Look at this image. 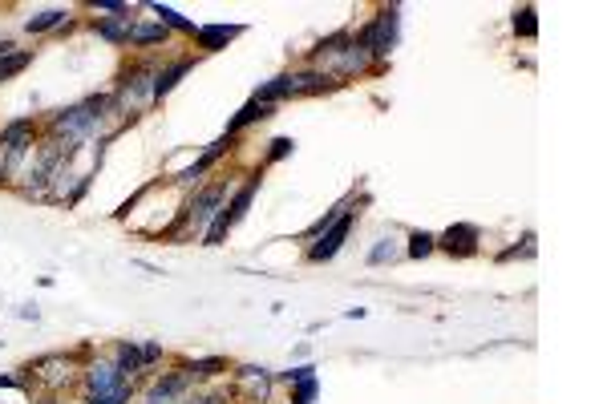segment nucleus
Returning <instances> with one entry per match:
<instances>
[{"mask_svg": "<svg viewBox=\"0 0 607 404\" xmlns=\"http://www.w3.org/2000/svg\"><path fill=\"white\" fill-rule=\"evenodd\" d=\"M514 32H522V37H534L539 32V24H534V8L531 4H522L514 13Z\"/></svg>", "mask_w": 607, "mask_h": 404, "instance_id": "25", "label": "nucleus"}, {"mask_svg": "<svg viewBox=\"0 0 607 404\" xmlns=\"http://www.w3.org/2000/svg\"><path fill=\"white\" fill-rule=\"evenodd\" d=\"M85 384H89V396H110V392H118V388H126L129 380L121 376L113 360H94L85 368Z\"/></svg>", "mask_w": 607, "mask_h": 404, "instance_id": "6", "label": "nucleus"}, {"mask_svg": "<svg viewBox=\"0 0 607 404\" xmlns=\"http://www.w3.org/2000/svg\"><path fill=\"white\" fill-rule=\"evenodd\" d=\"M288 89H291V97H312V93L340 89V81L324 69H299V73H288Z\"/></svg>", "mask_w": 607, "mask_h": 404, "instance_id": "7", "label": "nucleus"}, {"mask_svg": "<svg viewBox=\"0 0 607 404\" xmlns=\"http://www.w3.org/2000/svg\"><path fill=\"white\" fill-rule=\"evenodd\" d=\"M40 404H57V400H53V396H49V400H40Z\"/></svg>", "mask_w": 607, "mask_h": 404, "instance_id": "30", "label": "nucleus"}, {"mask_svg": "<svg viewBox=\"0 0 607 404\" xmlns=\"http://www.w3.org/2000/svg\"><path fill=\"white\" fill-rule=\"evenodd\" d=\"M29 61H32V53H29V48H13V53H4V57H0V81L16 77V73H21Z\"/></svg>", "mask_w": 607, "mask_h": 404, "instance_id": "22", "label": "nucleus"}, {"mask_svg": "<svg viewBox=\"0 0 607 404\" xmlns=\"http://www.w3.org/2000/svg\"><path fill=\"white\" fill-rule=\"evenodd\" d=\"M223 194H227V182H215V186H207V190H194V198L186 202V210L178 215V223L170 226L166 234H178L183 226H194V231L210 226V218H215V210H219V202H223Z\"/></svg>", "mask_w": 607, "mask_h": 404, "instance_id": "3", "label": "nucleus"}, {"mask_svg": "<svg viewBox=\"0 0 607 404\" xmlns=\"http://www.w3.org/2000/svg\"><path fill=\"white\" fill-rule=\"evenodd\" d=\"M437 247L442 250H450V255H474L478 250V226H469V223H458V226H450V231L437 239Z\"/></svg>", "mask_w": 607, "mask_h": 404, "instance_id": "9", "label": "nucleus"}, {"mask_svg": "<svg viewBox=\"0 0 607 404\" xmlns=\"http://www.w3.org/2000/svg\"><path fill=\"white\" fill-rule=\"evenodd\" d=\"M348 231H353V210H344V215H340L336 223L320 234V242H312V247H308V259H312V263H328V259H336V250L344 247Z\"/></svg>", "mask_w": 607, "mask_h": 404, "instance_id": "5", "label": "nucleus"}, {"mask_svg": "<svg viewBox=\"0 0 607 404\" xmlns=\"http://www.w3.org/2000/svg\"><path fill=\"white\" fill-rule=\"evenodd\" d=\"M154 360H162V344H146L142 347V364H154Z\"/></svg>", "mask_w": 607, "mask_h": 404, "instance_id": "28", "label": "nucleus"}, {"mask_svg": "<svg viewBox=\"0 0 607 404\" xmlns=\"http://www.w3.org/2000/svg\"><path fill=\"white\" fill-rule=\"evenodd\" d=\"M118 110L121 105H129L134 110L138 101L142 105H150L154 101V69L150 65H129V69H121V77H118Z\"/></svg>", "mask_w": 607, "mask_h": 404, "instance_id": "4", "label": "nucleus"}, {"mask_svg": "<svg viewBox=\"0 0 607 404\" xmlns=\"http://www.w3.org/2000/svg\"><path fill=\"white\" fill-rule=\"evenodd\" d=\"M150 13H154V16H158V24H166V29H178V32H191V37H194V24H191V21H186V16H178V13H174V8H170V4H154V8H150Z\"/></svg>", "mask_w": 607, "mask_h": 404, "instance_id": "23", "label": "nucleus"}, {"mask_svg": "<svg viewBox=\"0 0 607 404\" xmlns=\"http://www.w3.org/2000/svg\"><path fill=\"white\" fill-rule=\"evenodd\" d=\"M32 134H37V126H32V118H21V121H8L4 129H0V145H4L8 162H16L24 150L32 145Z\"/></svg>", "mask_w": 607, "mask_h": 404, "instance_id": "8", "label": "nucleus"}, {"mask_svg": "<svg viewBox=\"0 0 607 404\" xmlns=\"http://www.w3.org/2000/svg\"><path fill=\"white\" fill-rule=\"evenodd\" d=\"M186 384H191V380H186V372H170V376H162L158 384L146 392V404H174L178 396L186 392Z\"/></svg>", "mask_w": 607, "mask_h": 404, "instance_id": "11", "label": "nucleus"}, {"mask_svg": "<svg viewBox=\"0 0 607 404\" xmlns=\"http://www.w3.org/2000/svg\"><path fill=\"white\" fill-rule=\"evenodd\" d=\"M291 145H296V142H291V137H275V142H272V150H267V162H280L283 154L291 150Z\"/></svg>", "mask_w": 607, "mask_h": 404, "instance_id": "27", "label": "nucleus"}, {"mask_svg": "<svg viewBox=\"0 0 607 404\" xmlns=\"http://www.w3.org/2000/svg\"><path fill=\"white\" fill-rule=\"evenodd\" d=\"M191 65H194L191 57H178V61H170L166 69H158V73H154V101H158V97H166L170 89H174L178 81H183L186 73H191Z\"/></svg>", "mask_w": 607, "mask_h": 404, "instance_id": "13", "label": "nucleus"}, {"mask_svg": "<svg viewBox=\"0 0 607 404\" xmlns=\"http://www.w3.org/2000/svg\"><path fill=\"white\" fill-rule=\"evenodd\" d=\"M272 110H275V105H263V101H255V97H251V101L243 105V110L235 113L231 121H227V134L235 137V134H239V129H247L251 121H263V118H272Z\"/></svg>", "mask_w": 607, "mask_h": 404, "instance_id": "15", "label": "nucleus"}, {"mask_svg": "<svg viewBox=\"0 0 607 404\" xmlns=\"http://www.w3.org/2000/svg\"><path fill=\"white\" fill-rule=\"evenodd\" d=\"M397 21H401V8H380L377 16H372V24H364L361 29V45L369 48V57L372 61H385L388 53H393V45H397Z\"/></svg>", "mask_w": 607, "mask_h": 404, "instance_id": "1", "label": "nucleus"}, {"mask_svg": "<svg viewBox=\"0 0 607 404\" xmlns=\"http://www.w3.org/2000/svg\"><path fill=\"white\" fill-rule=\"evenodd\" d=\"M199 404H227V392H223V388H219V392L202 396V400H199Z\"/></svg>", "mask_w": 607, "mask_h": 404, "instance_id": "29", "label": "nucleus"}, {"mask_svg": "<svg viewBox=\"0 0 607 404\" xmlns=\"http://www.w3.org/2000/svg\"><path fill=\"white\" fill-rule=\"evenodd\" d=\"M57 24H69V13H65V8H45V13L29 16L24 29L29 32H49V29H57Z\"/></svg>", "mask_w": 607, "mask_h": 404, "instance_id": "18", "label": "nucleus"}, {"mask_svg": "<svg viewBox=\"0 0 607 404\" xmlns=\"http://www.w3.org/2000/svg\"><path fill=\"white\" fill-rule=\"evenodd\" d=\"M94 29H97V37L110 40V45H129L134 21H129V16H102V21H97Z\"/></svg>", "mask_w": 607, "mask_h": 404, "instance_id": "14", "label": "nucleus"}, {"mask_svg": "<svg viewBox=\"0 0 607 404\" xmlns=\"http://www.w3.org/2000/svg\"><path fill=\"white\" fill-rule=\"evenodd\" d=\"M170 37L166 24H134V32H129V45H162V40Z\"/></svg>", "mask_w": 607, "mask_h": 404, "instance_id": "19", "label": "nucleus"}, {"mask_svg": "<svg viewBox=\"0 0 607 404\" xmlns=\"http://www.w3.org/2000/svg\"><path fill=\"white\" fill-rule=\"evenodd\" d=\"M283 380H288V384L296 388V392H291V404H312V400H316V392H320V380H316V368H312V364L283 372Z\"/></svg>", "mask_w": 607, "mask_h": 404, "instance_id": "10", "label": "nucleus"}, {"mask_svg": "<svg viewBox=\"0 0 607 404\" xmlns=\"http://www.w3.org/2000/svg\"><path fill=\"white\" fill-rule=\"evenodd\" d=\"M235 380L251 388V400H267V392H272V376H267L263 368H239Z\"/></svg>", "mask_w": 607, "mask_h": 404, "instance_id": "17", "label": "nucleus"}, {"mask_svg": "<svg viewBox=\"0 0 607 404\" xmlns=\"http://www.w3.org/2000/svg\"><path fill=\"white\" fill-rule=\"evenodd\" d=\"M348 40H353V37H348L344 29H340V32H332L328 40H320V45H316V48H312V53H308V57H312V61H332V57H336L340 48L348 45Z\"/></svg>", "mask_w": 607, "mask_h": 404, "instance_id": "21", "label": "nucleus"}, {"mask_svg": "<svg viewBox=\"0 0 607 404\" xmlns=\"http://www.w3.org/2000/svg\"><path fill=\"white\" fill-rule=\"evenodd\" d=\"M255 190H259V178H247V182L235 190V198L227 202V206L215 210V218H210V226H207V247H219V242L227 239V231H231V226L239 223L243 215H247V206H251V198H255Z\"/></svg>", "mask_w": 607, "mask_h": 404, "instance_id": "2", "label": "nucleus"}, {"mask_svg": "<svg viewBox=\"0 0 607 404\" xmlns=\"http://www.w3.org/2000/svg\"><path fill=\"white\" fill-rule=\"evenodd\" d=\"M235 37H239V24H202V29H194V40H199L202 53H219Z\"/></svg>", "mask_w": 607, "mask_h": 404, "instance_id": "12", "label": "nucleus"}, {"mask_svg": "<svg viewBox=\"0 0 607 404\" xmlns=\"http://www.w3.org/2000/svg\"><path fill=\"white\" fill-rule=\"evenodd\" d=\"M397 255H401V250L393 247V239H380V247L369 250V263H393Z\"/></svg>", "mask_w": 607, "mask_h": 404, "instance_id": "26", "label": "nucleus"}, {"mask_svg": "<svg viewBox=\"0 0 607 404\" xmlns=\"http://www.w3.org/2000/svg\"><path fill=\"white\" fill-rule=\"evenodd\" d=\"M223 368H227V360L210 356V360H191L183 372H186V380H210V376H219Z\"/></svg>", "mask_w": 607, "mask_h": 404, "instance_id": "20", "label": "nucleus"}, {"mask_svg": "<svg viewBox=\"0 0 607 404\" xmlns=\"http://www.w3.org/2000/svg\"><path fill=\"white\" fill-rule=\"evenodd\" d=\"M433 247H437V239H433V234H425V231L409 234V255H413V259H425Z\"/></svg>", "mask_w": 607, "mask_h": 404, "instance_id": "24", "label": "nucleus"}, {"mask_svg": "<svg viewBox=\"0 0 607 404\" xmlns=\"http://www.w3.org/2000/svg\"><path fill=\"white\" fill-rule=\"evenodd\" d=\"M113 364H118V372L129 380L134 372H142V368H146V364H142V347H138L134 339H121V344L113 347Z\"/></svg>", "mask_w": 607, "mask_h": 404, "instance_id": "16", "label": "nucleus"}]
</instances>
